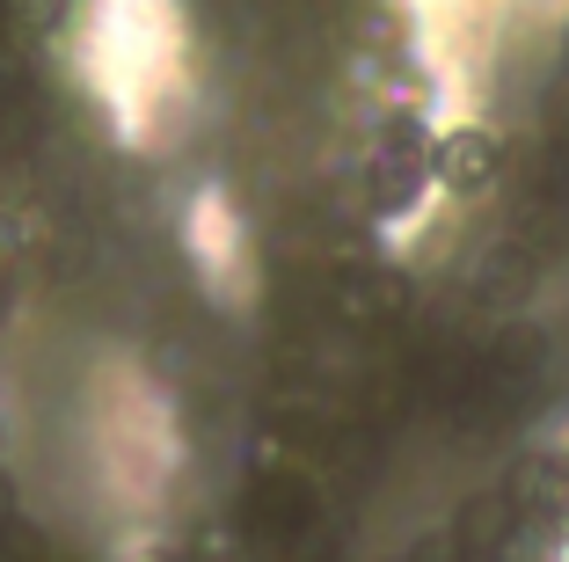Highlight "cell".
Instances as JSON below:
<instances>
[{
	"instance_id": "obj_1",
	"label": "cell",
	"mask_w": 569,
	"mask_h": 562,
	"mask_svg": "<svg viewBox=\"0 0 569 562\" xmlns=\"http://www.w3.org/2000/svg\"><path fill=\"white\" fill-rule=\"evenodd\" d=\"M497 161H503V139L489 132V125H452V132L431 147V176L446 183L452 198H475V190H489Z\"/></svg>"
},
{
	"instance_id": "obj_2",
	"label": "cell",
	"mask_w": 569,
	"mask_h": 562,
	"mask_svg": "<svg viewBox=\"0 0 569 562\" xmlns=\"http://www.w3.org/2000/svg\"><path fill=\"white\" fill-rule=\"evenodd\" d=\"M562 73H569V30H562Z\"/></svg>"
}]
</instances>
